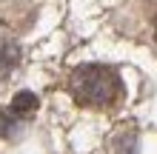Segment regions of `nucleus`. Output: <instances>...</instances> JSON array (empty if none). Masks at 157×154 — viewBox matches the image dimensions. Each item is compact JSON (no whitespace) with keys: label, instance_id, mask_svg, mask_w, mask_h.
Segmentation results:
<instances>
[{"label":"nucleus","instance_id":"f257e3e1","mask_svg":"<svg viewBox=\"0 0 157 154\" xmlns=\"http://www.w3.org/2000/svg\"><path fill=\"white\" fill-rule=\"evenodd\" d=\"M69 92L80 106L89 108H109L123 97V83L120 74L112 66H77L69 77Z\"/></svg>","mask_w":157,"mask_h":154},{"label":"nucleus","instance_id":"f03ea898","mask_svg":"<svg viewBox=\"0 0 157 154\" xmlns=\"http://www.w3.org/2000/svg\"><path fill=\"white\" fill-rule=\"evenodd\" d=\"M17 63H20V49L14 40L0 37V74H9Z\"/></svg>","mask_w":157,"mask_h":154},{"label":"nucleus","instance_id":"7ed1b4c3","mask_svg":"<svg viewBox=\"0 0 157 154\" xmlns=\"http://www.w3.org/2000/svg\"><path fill=\"white\" fill-rule=\"evenodd\" d=\"M34 111H37V97H34L32 92H20V94L12 100V106H9V114H14L17 120L32 117Z\"/></svg>","mask_w":157,"mask_h":154}]
</instances>
